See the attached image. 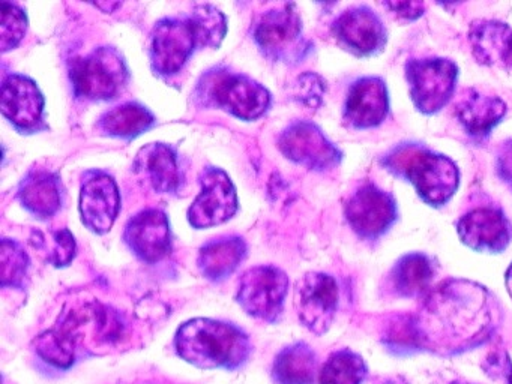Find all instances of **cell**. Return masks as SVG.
I'll return each mask as SVG.
<instances>
[{"mask_svg": "<svg viewBox=\"0 0 512 384\" xmlns=\"http://www.w3.org/2000/svg\"><path fill=\"white\" fill-rule=\"evenodd\" d=\"M422 350L454 359L490 344L502 326L499 300L469 279H445L422 299L415 314Z\"/></svg>", "mask_w": 512, "mask_h": 384, "instance_id": "1", "label": "cell"}, {"mask_svg": "<svg viewBox=\"0 0 512 384\" xmlns=\"http://www.w3.org/2000/svg\"><path fill=\"white\" fill-rule=\"evenodd\" d=\"M176 356L199 369L238 371L253 354L250 335L230 321L197 317L185 321L173 338Z\"/></svg>", "mask_w": 512, "mask_h": 384, "instance_id": "2", "label": "cell"}, {"mask_svg": "<svg viewBox=\"0 0 512 384\" xmlns=\"http://www.w3.org/2000/svg\"><path fill=\"white\" fill-rule=\"evenodd\" d=\"M383 162L389 171L409 180L419 197L434 207L448 203L460 183V171L454 161L422 144H401Z\"/></svg>", "mask_w": 512, "mask_h": 384, "instance_id": "3", "label": "cell"}, {"mask_svg": "<svg viewBox=\"0 0 512 384\" xmlns=\"http://www.w3.org/2000/svg\"><path fill=\"white\" fill-rule=\"evenodd\" d=\"M197 98L209 107L227 111L241 120H256L268 111L271 93L259 81L229 68H214L203 75Z\"/></svg>", "mask_w": 512, "mask_h": 384, "instance_id": "4", "label": "cell"}, {"mask_svg": "<svg viewBox=\"0 0 512 384\" xmlns=\"http://www.w3.org/2000/svg\"><path fill=\"white\" fill-rule=\"evenodd\" d=\"M253 38L263 56L274 62L296 63L310 50L295 3H278L263 12L254 24Z\"/></svg>", "mask_w": 512, "mask_h": 384, "instance_id": "5", "label": "cell"}, {"mask_svg": "<svg viewBox=\"0 0 512 384\" xmlns=\"http://www.w3.org/2000/svg\"><path fill=\"white\" fill-rule=\"evenodd\" d=\"M74 95L85 101H110L127 86L130 72L115 47L95 48L71 68Z\"/></svg>", "mask_w": 512, "mask_h": 384, "instance_id": "6", "label": "cell"}, {"mask_svg": "<svg viewBox=\"0 0 512 384\" xmlns=\"http://www.w3.org/2000/svg\"><path fill=\"white\" fill-rule=\"evenodd\" d=\"M290 279L280 267L260 264L242 273L235 299L250 317L263 323H277L283 315Z\"/></svg>", "mask_w": 512, "mask_h": 384, "instance_id": "7", "label": "cell"}, {"mask_svg": "<svg viewBox=\"0 0 512 384\" xmlns=\"http://www.w3.org/2000/svg\"><path fill=\"white\" fill-rule=\"evenodd\" d=\"M406 77L415 107L421 113L433 114L442 110L451 99L458 68L445 57L410 59L406 63Z\"/></svg>", "mask_w": 512, "mask_h": 384, "instance_id": "8", "label": "cell"}, {"mask_svg": "<svg viewBox=\"0 0 512 384\" xmlns=\"http://www.w3.org/2000/svg\"><path fill=\"white\" fill-rule=\"evenodd\" d=\"M293 303L302 326L313 335H325L337 317L340 287L334 276L328 273H305L296 282Z\"/></svg>", "mask_w": 512, "mask_h": 384, "instance_id": "9", "label": "cell"}, {"mask_svg": "<svg viewBox=\"0 0 512 384\" xmlns=\"http://www.w3.org/2000/svg\"><path fill=\"white\" fill-rule=\"evenodd\" d=\"M196 47H200L199 36L190 15L163 18L152 30V69L158 75L172 77L184 68Z\"/></svg>", "mask_w": 512, "mask_h": 384, "instance_id": "10", "label": "cell"}, {"mask_svg": "<svg viewBox=\"0 0 512 384\" xmlns=\"http://www.w3.org/2000/svg\"><path fill=\"white\" fill-rule=\"evenodd\" d=\"M278 147L287 159L314 171L331 170L343 158V153L322 129L308 120L287 126L278 138Z\"/></svg>", "mask_w": 512, "mask_h": 384, "instance_id": "11", "label": "cell"}, {"mask_svg": "<svg viewBox=\"0 0 512 384\" xmlns=\"http://www.w3.org/2000/svg\"><path fill=\"white\" fill-rule=\"evenodd\" d=\"M202 189L188 209V221L194 228H211L233 218L238 210V195L226 171L208 167L200 176Z\"/></svg>", "mask_w": 512, "mask_h": 384, "instance_id": "12", "label": "cell"}, {"mask_svg": "<svg viewBox=\"0 0 512 384\" xmlns=\"http://www.w3.org/2000/svg\"><path fill=\"white\" fill-rule=\"evenodd\" d=\"M347 221L356 234L374 240L385 234L397 219L394 197L376 185L361 186L347 201Z\"/></svg>", "mask_w": 512, "mask_h": 384, "instance_id": "13", "label": "cell"}, {"mask_svg": "<svg viewBox=\"0 0 512 384\" xmlns=\"http://www.w3.org/2000/svg\"><path fill=\"white\" fill-rule=\"evenodd\" d=\"M0 107L11 125L22 134H34L46 128L43 93L26 75L10 74L4 78Z\"/></svg>", "mask_w": 512, "mask_h": 384, "instance_id": "14", "label": "cell"}, {"mask_svg": "<svg viewBox=\"0 0 512 384\" xmlns=\"http://www.w3.org/2000/svg\"><path fill=\"white\" fill-rule=\"evenodd\" d=\"M121 210V194L115 179L106 171L89 170L80 188L83 224L97 234L110 231Z\"/></svg>", "mask_w": 512, "mask_h": 384, "instance_id": "15", "label": "cell"}, {"mask_svg": "<svg viewBox=\"0 0 512 384\" xmlns=\"http://www.w3.org/2000/svg\"><path fill=\"white\" fill-rule=\"evenodd\" d=\"M332 32L338 42L356 56L380 53L388 41L382 18L368 6H355L344 11L334 21Z\"/></svg>", "mask_w": 512, "mask_h": 384, "instance_id": "16", "label": "cell"}, {"mask_svg": "<svg viewBox=\"0 0 512 384\" xmlns=\"http://www.w3.org/2000/svg\"><path fill=\"white\" fill-rule=\"evenodd\" d=\"M124 240L140 260L149 264L158 263L172 249L169 218L163 210H143L128 222Z\"/></svg>", "mask_w": 512, "mask_h": 384, "instance_id": "17", "label": "cell"}, {"mask_svg": "<svg viewBox=\"0 0 512 384\" xmlns=\"http://www.w3.org/2000/svg\"><path fill=\"white\" fill-rule=\"evenodd\" d=\"M461 242L479 252H502L511 242L512 225L497 207H479L461 216L457 224Z\"/></svg>", "mask_w": 512, "mask_h": 384, "instance_id": "18", "label": "cell"}, {"mask_svg": "<svg viewBox=\"0 0 512 384\" xmlns=\"http://www.w3.org/2000/svg\"><path fill=\"white\" fill-rule=\"evenodd\" d=\"M389 113L388 87L379 77H362L350 86L344 122L355 129L379 126Z\"/></svg>", "mask_w": 512, "mask_h": 384, "instance_id": "19", "label": "cell"}, {"mask_svg": "<svg viewBox=\"0 0 512 384\" xmlns=\"http://www.w3.org/2000/svg\"><path fill=\"white\" fill-rule=\"evenodd\" d=\"M436 273V263L428 255L410 252L389 270L385 288L397 299H424L433 288Z\"/></svg>", "mask_w": 512, "mask_h": 384, "instance_id": "20", "label": "cell"}, {"mask_svg": "<svg viewBox=\"0 0 512 384\" xmlns=\"http://www.w3.org/2000/svg\"><path fill=\"white\" fill-rule=\"evenodd\" d=\"M137 171L158 194H176L181 188L182 173L175 150L164 143H151L140 150Z\"/></svg>", "mask_w": 512, "mask_h": 384, "instance_id": "21", "label": "cell"}, {"mask_svg": "<svg viewBox=\"0 0 512 384\" xmlns=\"http://www.w3.org/2000/svg\"><path fill=\"white\" fill-rule=\"evenodd\" d=\"M469 44L476 62L503 66L512 59V29L497 20H476L469 29Z\"/></svg>", "mask_w": 512, "mask_h": 384, "instance_id": "22", "label": "cell"}, {"mask_svg": "<svg viewBox=\"0 0 512 384\" xmlns=\"http://www.w3.org/2000/svg\"><path fill=\"white\" fill-rule=\"evenodd\" d=\"M17 195L22 206L35 218H52L61 209V179L47 168H34L20 183Z\"/></svg>", "mask_w": 512, "mask_h": 384, "instance_id": "23", "label": "cell"}, {"mask_svg": "<svg viewBox=\"0 0 512 384\" xmlns=\"http://www.w3.org/2000/svg\"><path fill=\"white\" fill-rule=\"evenodd\" d=\"M455 114L470 137L482 140L488 137L491 129L503 119L506 114V104L497 96L484 95L470 89L461 95L455 107Z\"/></svg>", "mask_w": 512, "mask_h": 384, "instance_id": "24", "label": "cell"}, {"mask_svg": "<svg viewBox=\"0 0 512 384\" xmlns=\"http://www.w3.org/2000/svg\"><path fill=\"white\" fill-rule=\"evenodd\" d=\"M271 377L274 384H316L319 356L308 342L286 345L274 357Z\"/></svg>", "mask_w": 512, "mask_h": 384, "instance_id": "25", "label": "cell"}, {"mask_svg": "<svg viewBox=\"0 0 512 384\" xmlns=\"http://www.w3.org/2000/svg\"><path fill=\"white\" fill-rule=\"evenodd\" d=\"M247 257V243L239 236L209 240L200 249L197 266L206 279L221 282L229 278Z\"/></svg>", "mask_w": 512, "mask_h": 384, "instance_id": "26", "label": "cell"}, {"mask_svg": "<svg viewBox=\"0 0 512 384\" xmlns=\"http://www.w3.org/2000/svg\"><path fill=\"white\" fill-rule=\"evenodd\" d=\"M379 344L395 359H409L424 353L415 314L395 312L383 318L379 329Z\"/></svg>", "mask_w": 512, "mask_h": 384, "instance_id": "27", "label": "cell"}, {"mask_svg": "<svg viewBox=\"0 0 512 384\" xmlns=\"http://www.w3.org/2000/svg\"><path fill=\"white\" fill-rule=\"evenodd\" d=\"M154 123V114L145 105L127 102L106 111L98 119L97 129L101 134L109 137L131 140L151 129Z\"/></svg>", "mask_w": 512, "mask_h": 384, "instance_id": "28", "label": "cell"}, {"mask_svg": "<svg viewBox=\"0 0 512 384\" xmlns=\"http://www.w3.org/2000/svg\"><path fill=\"white\" fill-rule=\"evenodd\" d=\"M370 375L367 360L349 347L332 351L319 371V384H365Z\"/></svg>", "mask_w": 512, "mask_h": 384, "instance_id": "29", "label": "cell"}, {"mask_svg": "<svg viewBox=\"0 0 512 384\" xmlns=\"http://www.w3.org/2000/svg\"><path fill=\"white\" fill-rule=\"evenodd\" d=\"M77 345L79 342L76 338L58 324L35 338L34 350L47 365L59 371H68L76 365Z\"/></svg>", "mask_w": 512, "mask_h": 384, "instance_id": "30", "label": "cell"}, {"mask_svg": "<svg viewBox=\"0 0 512 384\" xmlns=\"http://www.w3.org/2000/svg\"><path fill=\"white\" fill-rule=\"evenodd\" d=\"M83 312L97 344L113 347L127 338L128 323L118 309L97 302L86 306Z\"/></svg>", "mask_w": 512, "mask_h": 384, "instance_id": "31", "label": "cell"}, {"mask_svg": "<svg viewBox=\"0 0 512 384\" xmlns=\"http://www.w3.org/2000/svg\"><path fill=\"white\" fill-rule=\"evenodd\" d=\"M29 255L19 242L4 239L0 243V284L4 288L23 290L28 279Z\"/></svg>", "mask_w": 512, "mask_h": 384, "instance_id": "32", "label": "cell"}, {"mask_svg": "<svg viewBox=\"0 0 512 384\" xmlns=\"http://www.w3.org/2000/svg\"><path fill=\"white\" fill-rule=\"evenodd\" d=\"M200 47L217 48L227 33L226 15L212 5H197L190 14Z\"/></svg>", "mask_w": 512, "mask_h": 384, "instance_id": "33", "label": "cell"}, {"mask_svg": "<svg viewBox=\"0 0 512 384\" xmlns=\"http://www.w3.org/2000/svg\"><path fill=\"white\" fill-rule=\"evenodd\" d=\"M28 29L26 12L16 3L0 2V50H13L22 42Z\"/></svg>", "mask_w": 512, "mask_h": 384, "instance_id": "34", "label": "cell"}, {"mask_svg": "<svg viewBox=\"0 0 512 384\" xmlns=\"http://www.w3.org/2000/svg\"><path fill=\"white\" fill-rule=\"evenodd\" d=\"M325 92V80L314 72H304L293 83V99L311 110H316L322 105Z\"/></svg>", "mask_w": 512, "mask_h": 384, "instance_id": "35", "label": "cell"}, {"mask_svg": "<svg viewBox=\"0 0 512 384\" xmlns=\"http://www.w3.org/2000/svg\"><path fill=\"white\" fill-rule=\"evenodd\" d=\"M53 246L49 252V261L55 267L70 266L76 257V239L68 228H59L52 233Z\"/></svg>", "mask_w": 512, "mask_h": 384, "instance_id": "36", "label": "cell"}, {"mask_svg": "<svg viewBox=\"0 0 512 384\" xmlns=\"http://www.w3.org/2000/svg\"><path fill=\"white\" fill-rule=\"evenodd\" d=\"M481 371L491 381H502L512 372V357L505 348H494L488 351L487 356L481 362Z\"/></svg>", "mask_w": 512, "mask_h": 384, "instance_id": "37", "label": "cell"}, {"mask_svg": "<svg viewBox=\"0 0 512 384\" xmlns=\"http://www.w3.org/2000/svg\"><path fill=\"white\" fill-rule=\"evenodd\" d=\"M395 17L401 20H416L424 14V3L421 2H386L383 3Z\"/></svg>", "mask_w": 512, "mask_h": 384, "instance_id": "38", "label": "cell"}, {"mask_svg": "<svg viewBox=\"0 0 512 384\" xmlns=\"http://www.w3.org/2000/svg\"><path fill=\"white\" fill-rule=\"evenodd\" d=\"M373 384H412L409 380H407L404 375L395 374V375H385V377L376 378L373 381Z\"/></svg>", "mask_w": 512, "mask_h": 384, "instance_id": "39", "label": "cell"}, {"mask_svg": "<svg viewBox=\"0 0 512 384\" xmlns=\"http://www.w3.org/2000/svg\"><path fill=\"white\" fill-rule=\"evenodd\" d=\"M505 287L506 291H508L509 297L512 300V263L511 266L508 267L505 273Z\"/></svg>", "mask_w": 512, "mask_h": 384, "instance_id": "40", "label": "cell"}, {"mask_svg": "<svg viewBox=\"0 0 512 384\" xmlns=\"http://www.w3.org/2000/svg\"><path fill=\"white\" fill-rule=\"evenodd\" d=\"M446 384H481V383H475V381L463 380V378H457V380L449 381V383H446Z\"/></svg>", "mask_w": 512, "mask_h": 384, "instance_id": "41", "label": "cell"}, {"mask_svg": "<svg viewBox=\"0 0 512 384\" xmlns=\"http://www.w3.org/2000/svg\"><path fill=\"white\" fill-rule=\"evenodd\" d=\"M503 384H512V372H511V374H509V377L506 378V381Z\"/></svg>", "mask_w": 512, "mask_h": 384, "instance_id": "42", "label": "cell"}, {"mask_svg": "<svg viewBox=\"0 0 512 384\" xmlns=\"http://www.w3.org/2000/svg\"><path fill=\"white\" fill-rule=\"evenodd\" d=\"M509 65H512V59H511V63H509Z\"/></svg>", "mask_w": 512, "mask_h": 384, "instance_id": "43", "label": "cell"}]
</instances>
